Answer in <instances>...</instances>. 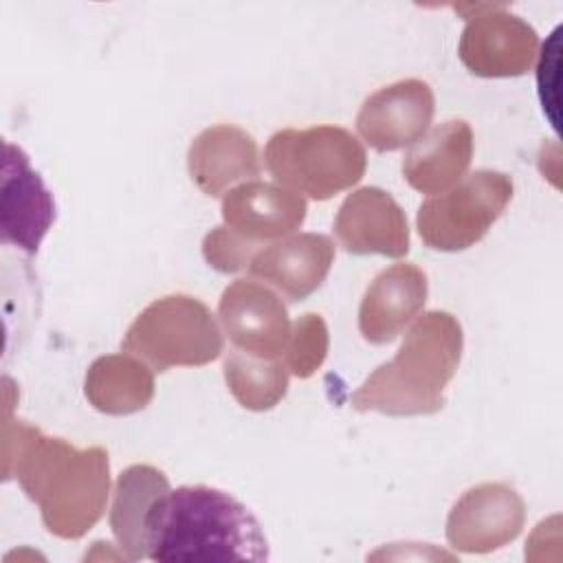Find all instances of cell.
I'll return each instance as SVG.
<instances>
[{"label": "cell", "mask_w": 563, "mask_h": 563, "mask_svg": "<svg viewBox=\"0 0 563 563\" xmlns=\"http://www.w3.org/2000/svg\"><path fill=\"white\" fill-rule=\"evenodd\" d=\"M464 347L460 321L446 310H429L409 323L396 356L378 365L350 396L356 411L385 416H431L446 398Z\"/></svg>", "instance_id": "3957f363"}, {"label": "cell", "mask_w": 563, "mask_h": 563, "mask_svg": "<svg viewBox=\"0 0 563 563\" xmlns=\"http://www.w3.org/2000/svg\"><path fill=\"white\" fill-rule=\"evenodd\" d=\"M84 394L101 413H136L154 398V369L128 352L99 356L86 372Z\"/></svg>", "instance_id": "ac0fdd59"}, {"label": "cell", "mask_w": 563, "mask_h": 563, "mask_svg": "<svg viewBox=\"0 0 563 563\" xmlns=\"http://www.w3.org/2000/svg\"><path fill=\"white\" fill-rule=\"evenodd\" d=\"M222 372L231 396L251 411L273 409L288 391V369L277 358H257L233 350L227 354Z\"/></svg>", "instance_id": "ffe728a7"}, {"label": "cell", "mask_w": 563, "mask_h": 563, "mask_svg": "<svg viewBox=\"0 0 563 563\" xmlns=\"http://www.w3.org/2000/svg\"><path fill=\"white\" fill-rule=\"evenodd\" d=\"M121 350L154 372H165L216 361L224 350V339L216 317L200 299L167 295L136 314L121 339Z\"/></svg>", "instance_id": "5b68a950"}, {"label": "cell", "mask_w": 563, "mask_h": 563, "mask_svg": "<svg viewBox=\"0 0 563 563\" xmlns=\"http://www.w3.org/2000/svg\"><path fill=\"white\" fill-rule=\"evenodd\" d=\"M167 490V475L150 464H132L117 477L110 508V528L125 559H147L145 519L154 501Z\"/></svg>", "instance_id": "d6986e66"}, {"label": "cell", "mask_w": 563, "mask_h": 563, "mask_svg": "<svg viewBox=\"0 0 563 563\" xmlns=\"http://www.w3.org/2000/svg\"><path fill=\"white\" fill-rule=\"evenodd\" d=\"M427 275L402 262L380 271L367 286L358 306V330L374 345L391 343L424 308Z\"/></svg>", "instance_id": "5bb4252c"}, {"label": "cell", "mask_w": 563, "mask_h": 563, "mask_svg": "<svg viewBox=\"0 0 563 563\" xmlns=\"http://www.w3.org/2000/svg\"><path fill=\"white\" fill-rule=\"evenodd\" d=\"M0 194V233L4 244L24 253H37L44 235L55 222V200L42 176L31 167L26 152L4 143Z\"/></svg>", "instance_id": "30bf717a"}, {"label": "cell", "mask_w": 563, "mask_h": 563, "mask_svg": "<svg viewBox=\"0 0 563 563\" xmlns=\"http://www.w3.org/2000/svg\"><path fill=\"white\" fill-rule=\"evenodd\" d=\"M187 169L202 194L211 198L224 196L235 183L260 176L257 141L242 128L211 125L191 141Z\"/></svg>", "instance_id": "2e32d148"}, {"label": "cell", "mask_w": 563, "mask_h": 563, "mask_svg": "<svg viewBox=\"0 0 563 563\" xmlns=\"http://www.w3.org/2000/svg\"><path fill=\"white\" fill-rule=\"evenodd\" d=\"M334 235L352 255L402 257L409 251L407 216L380 187H361L343 200L334 218Z\"/></svg>", "instance_id": "7c38bea8"}, {"label": "cell", "mask_w": 563, "mask_h": 563, "mask_svg": "<svg viewBox=\"0 0 563 563\" xmlns=\"http://www.w3.org/2000/svg\"><path fill=\"white\" fill-rule=\"evenodd\" d=\"M526 523L521 495L504 482L468 488L446 517V541L466 554H486L515 541Z\"/></svg>", "instance_id": "ba28073f"}, {"label": "cell", "mask_w": 563, "mask_h": 563, "mask_svg": "<svg viewBox=\"0 0 563 563\" xmlns=\"http://www.w3.org/2000/svg\"><path fill=\"white\" fill-rule=\"evenodd\" d=\"M473 158V130L462 119L429 128L409 145L402 158V176L416 191L442 194L457 185Z\"/></svg>", "instance_id": "e0dca14e"}, {"label": "cell", "mask_w": 563, "mask_h": 563, "mask_svg": "<svg viewBox=\"0 0 563 563\" xmlns=\"http://www.w3.org/2000/svg\"><path fill=\"white\" fill-rule=\"evenodd\" d=\"M4 479L18 477L37 504L44 528L59 539H81L106 512L110 462L103 446L77 449L22 420H4Z\"/></svg>", "instance_id": "6da1fadb"}, {"label": "cell", "mask_w": 563, "mask_h": 563, "mask_svg": "<svg viewBox=\"0 0 563 563\" xmlns=\"http://www.w3.org/2000/svg\"><path fill=\"white\" fill-rule=\"evenodd\" d=\"M147 559L161 563L266 561L257 517L227 490L196 484L161 495L145 519Z\"/></svg>", "instance_id": "7a4b0ae2"}, {"label": "cell", "mask_w": 563, "mask_h": 563, "mask_svg": "<svg viewBox=\"0 0 563 563\" xmlns=\"http://www.w3.org/2000/svg\"><path fill=\"white\" fill-rule=\"evenodd\" d=\"M328 345V325L321 314H301L290 328V336L284 347V365L288 374H295L297 378H310L323 365Z\"/></svg>", "instance_id": "44dd1931"}, {"label": "cell", "mask_w": 563, "mask_h": 563, "mask_svg": "<svg viewBox=\"0 0 563 563\" xmlns=\"http://www.w3.org/2000/svg\"><path fill=\"white\" fill-rule=\"evenodd\" d=\"M231 343L257 358H279L290 336L288 310L277 292L253 279L229 284L218 303Z\"/></svg>", "instance_id": "9c48e42d"}, {"label": "cell", "mask_w": 563, "mask_h": 563, "mask_svg": "<svg viewBox=\"0 0 563 563\" xmlns=\"http://www.w3.org/2000/svg\"><path fill=\"white\" fill-rule=\"evenodd\" d=\"M433 112L431 86L422 79H400L363 101L356 132L376 152H394L416 143L429 130Z\"/></svg>", "instance_id": "8fae6325"}, {"label": "cell", "mask_w": 563, "mask_h": 563, "mask_svg": "<svg viewBox=\"0 0 563 563\" xmlns=\"http://www.w3.org/2000/svg\"><path fill=\"white\" fill-rule=\"evenodd\" d=\"M512 200V180L504 172L477 169L457 185L427 198L416 218L429 249L464 251L477 244Z\"/></svg>", "instance_id": "8992f818"}, {"label": "cell", "mask_w": 563, "mask_h": 563, "mask_svg": "<svg viewBox=\"0 0 563 563\" xmlns=\"http://www.w3.org/2000/svg\"><path fill=\"white\" fill-rule=\"evenodd\" d=\"M257 251V246H253L224 224L211 229L202 240V255L207 264L218 273H238L242 268H249Z\"/></svg>", "instance_id": "7402d4cb"}, {"label": "cell", "mask_w": 563, "mask_h": 563, "mask_svg": "<svg viewBox=\"0 0 563 563\" xmlns=\"http://www.w3.org/2000/svg\"><path fill=\"white\" fill-rule=\"evenodd\" d=\"M306 198L277 185L246 180L222 196L224 227L253 246L292 235L306 220Z\"/></svg>", "instance_id": "4fadbf2b"}, {"label": "cell", "mask_w": 563, "mask_h": 563, "mask_svg": "<svg viewBox=\"0 0 563 563\" xmlns=\"http://www.w3.org/2000/svg\"><path fill=\"white\" fill-rule=\"evenodd\" d=\"M334 262V242L321 233H299L260 249L249 275L271 284L290 301L312 295L328 277Z\"/></svg>", "instance_id": "9a60e30c"}, {"label": "cell", "mask_w": 563, "mask_h": 563, "mask_svg": "<svg viewBox=\"0 0 563 563\" xmlns=\"http://www.w3.org/2000/svg\"><path fill=\"white\" fill-rule=\"evenodd\" d=\"M457 55L477 77H519L526 75L539 48L537 31L506 4H477L475 15L466 18Z\"/></svg>", "instance_id": "52a82bcc"}, {"label": "cell", "mask_w": 563, "mask_h": 563, "mask_svg": "<svg viewBox=\"0 0 563 563\" xmlns=\"http://www.w3.org/2000/svg\"><path fill=\"white\" fill-rule=\"evenodd\" d=\"M559 66H561V26H556L550 37L543 42L537 64V86H539V99L543 106L545 117L550 119L552 128L559 130V117H556V88H559Z\"/></svg>", "instance_id": "603a6c76"}, {"label": "cell", "mask_w": 563, "mask_h": 563, "mask_svg": "<svg viewBox=\"0 0 563 563\" xmlns=\"http://www.w3.org/2000/svg\"><path fill=\"white\" fill-rule=\"evenodd\" d=\"M264 165L277 185L312 200H328L363 178L367 154L345 128H286L268 139Z\"/></svg>", "instance_id": "277c9868"}]
</instances>
